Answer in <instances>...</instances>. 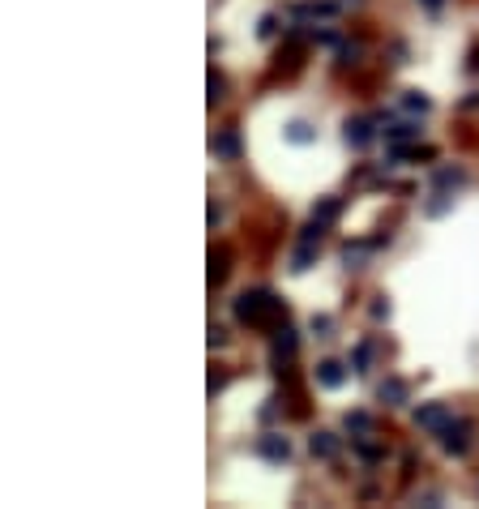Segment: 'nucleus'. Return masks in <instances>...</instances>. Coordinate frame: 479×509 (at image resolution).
I'll use <instances>...</instances> for the list:
<instances>
[{
  "instance_id": "1",
  "label": "nucleus",
  "mask_w": 479,
  "mask_h": 509,
  "mask_svg": "<svg viewBox=\"0 0 479 509\" xmlns=\"http://www.w3.org/2000/svg\"><path fill=\"white\" fill-rule=\"evenodd\" d=\"M232 317L248 329H274L279 321H287V309H283V300L265 291V287H253V291H240L232 300Z\"/></svg>"
},
{
  "instance_id": "2",
  "label": "nucleus",
  "mask_w": 479,
  "mask_h": 509,
  "mask_svg": "<svg viewBox=\"0 0 479 509\" xmlns=\"http://www.w3.org/2000/svg\"><path fill=\"white\" fill-rule=\"evenodd\" d=\"M295 351H299V338H295V329L283 321V325H274V338H270V368L283 377V368L295 360Z\"/></svg>"
},
{
  "instance_id": "3",
  "label": "nucleus",
  "mask_w": 479,
  "mask_h": 509,
  "mask_svg": "<svg viewBox=\"0 0 479 509\" xmlns=\"http://www.w3.org/2000/svg\"><path fill=\"white\" fill-rule=\"evenodd\" d=\"M338 13H342V0H295L287 9V17H295V21H330Z\"/></svg>"
},
{
  "instance_id": "4",
  "label": "nucleus",
  "mask_w": 479,
  "mask_h": 509,
  "mask_svg": "<svg viewBox=\"0 0 479 509\" xmlns=\"http://www.w3.org/2000/svg\"><path fill=\"white\" fill-rule=\"evenodd\" d=\"M471 432H475V428H471L467 420H453V424L441 432V449H445L449 458H467V454H471Z\"/></svg>"
},
{
  "instance_id": "5",
  "label": "nucleus",
  "mask_w": 479,
  "mask_h": 509,
  "mask_svg": "<svg viewBox=\"0 0 479 509\" xmlns=\"http://www.w3.org/2000/svg\"><path fill=\"white\" fill-rule=\"evenodd\" d=\"M449 424H453V411H449L445 402H424L419 411H415V428H424V432H437V437H441V432H445Z\"/></svg>"
},
{
  "instance_id": "6",
  "label": "nucleus",
  "mask_w": 479,
  "mask_h": 509,
  "mask_svg": "<svg viewBox=\"0 0 479 509\" xmlns=\"http://www.w3.org/2000/svg\"><path fill=\"white\" fill-rule=\"evenodd\" d=\"M411 141H419V116L385 120V146H411Z\"/></svg>"
},
{
  "instance_id": "7",
  "label": "nucleus",
  "mask_w": 479,
  "mask_h": 509,
  "mask_svg": "<svg viewBox=\"0 0 479 509\" xmlns=\"http://www.w3.org/2000/svg\"><path fill=\"white\" fill-rule=\"evenodd\" d=\"M257 454L265 458V463H287V458H291V441L283 437V432H261V437H257Z\"/></svg>"
},
{
  "instance_id": "8",
  "label": "nucleus",
  "mask_w": 479,
  "mask_h": 509,
  "mask_svg": "<svg viewBox=\"0 0 479 509\" xmlns=\"http://www.w3.org/2000/svg\"><path fill=\"white\" fill-rule=\"evenodd\" d=\"M342 137H347V146H351V150H368V146H372V137H376V124H372V120H364V116H356V120H347V124H342Z\"/></svg>"
},
{
  "instance_id": "9",
  "label": "nucleus",
  "mask_w": 479,
  "mask_h": 509,
  "mask_svg": "<svg viewBox=\"0 0 479 509\" xmlns=\"http://www.w3.org/2000/svg\"><path fill=\"white\" fill-rule=\"evenodd\" d=\"M411 398V386L402 377H385L381 386H376V402H385V406H402Z\"/></svg>"
},
{
  "instance_id": "10",
  "label": "nucleus",
  "mask_w": 479,
  "mask_h": 509,
  "mask_svg": "<svg viewBox=\"0 0 479 509\" xmlns=\"http://www.w3.org/2000/svg\"><path fill=\"white\" fill-rule=\"evenodd\" d=\"M210 146H214V155H218L223 163H236L240 150H244V146H240V129H218Z\"/></svg>"
},
{
  "instance_id": "11",
  "label": "nucleus",
  "mask_w": 479,
  "mask_h": 509,
  "mask_svg": "<svg viewBox=\"0 0 479 509\" xmlns=\"http://www.w3.org/2000/svg\"><path fill=\"white\" fill-rule=\"evenodd\" d=\"M308 449H313V458H321V463H334L338 449H342V441L334 437V432H313V437H308Z\"/></svg>"
},
{
  "instance_id": "12",
  "label": "nucleus",
  "mask_w": 479,
  "mask_h": 509,
  "mask_svg": "<svg viewBox=\"0 0 479 509\" xmlns=\"http://www.w3.org/2000/svg\"><path fill=\"white\" fill-rule=\"evenodd\" d=\"M347 372H351V368H342L338 360H321V364H317V386H321V390H338L342 381H347Z\"/></svg>"
},
{
  "instance_id": "13",
  "label": "nucleus",
  "mask_w": 479,
  "mask_h": 509,
  "mask_svg": "<svg viewBox=\"0 0 479 509\" xmlns=\"http://www.w3.org/2000/svg\"><path fill=\"white\" fill-rule=\"evenodd\" d=\"M398 107L407 112V116H428V112H433V98H428V94H419V90H402Z\"/></svg>"
},
{
  "instance_id": "14",
  "label": "nucleus",
  "mask_w": 479,
  "mask_h": 509,
  "mask_svg": "<svg viewBox=\"0 0 479 509\" xmlns=\"http://www.w3.org/2000/svg\"><path fill=\"white\" fill-rule=\"evenodd\" d=\"M449 210H453V189H433L424 214H428V218H441V214H449Z\"/></svg>"
},
{
  "instance_id": "15",
  "label": "nucleus",
  "mask_w": 479,
  "mask_h": 509,
  "mask_svg": "<svg viewBox=\"0 0 479 509\" xmlns=\"http://www.w3.org/2000/svg\"><path fill=\"white\" fill-rule=\"evenodd\" d=\"M462 184H467L462 167H437L433 171V189H462Z\"/></svg>"
},
{
  "instance_id": "16",
  "label": "nucleus",
  "mask_w": 479,
  "mask_h": 509,
  "mask_svg": "<svg viewBox=\"0 0 479 509\" xmlns=\"http://www.w3.org/2000/svg\"><path fill=\"white\" fill-rule=\"evenodd\" d=\"M338 214H342V197H321L317 206H313V218H317V223H325V227H330Z\"/></svg>"
},
{
  "instance_id": "17",
  "label": "nucleus",
  "mask_w": 479,
  "mask_h": 509,
  "mask_svg": "<svg viewBox=\"0 0 479 509\" xmlns=\"http://www.w3.org/2000/svg\"><path fill=\"white\" fill-rule=\"evenodd\" d=\"M287 141L291 146H313L317 141V129H313V124H304V120H291L287 124Z\"/></svg>"
},
{
  "instance_id": "18",
  "label": "nucleus",
  "mask_w": 479,
  "mask_h": 509,
  "mask_svg": "<svg viewBox=\"0 0 479 509\" xmlns=\"http://www.w3.org/2000/svg\"><path fill=\"white\" fill-rule=\"evenodd\" d=\"M368 364H372V343L364 338V343H356V347H351V372H356V377H364V372H368Z\"/></svg>"
},
{
  "instance_id": "19",
  "label": "nucleus",
  "mask_w": 479,
  "mask_h": 509,
  "mask_svg": "<svg viewBox=\"0 0 479 509\" xmlns=\"http://www.w3.org/2000/svg\"><path fill=\"white\" fill-rule=\"evenodd\" d=\"M342 428L351 432V437H364V432H372V415L368 411H347L342 415Z\"/></svg>"
},
{
  "instance_id": "20",
  "label": "nucleus",
  "mask_w": 479,
  "mask_h": 509,
  "mask_svg": "<svg viewBox=\"0 0 479 509\" xmlns=\"http://www.w3.org/2000/svg\"><path fill=\"white\" fill-rule=\"evenodd\" d=\"M351 445H356V454L364 458V463H381V458H385V449H381V445H372V441H368V432H364V437H351Z\"/></svg>"
},
{
  "instance_id": "21",
  "label": "nucleus",
  "mask_w": 479,
  "mask_h": 509,
  "mask_svg": "<svg viewBox=\"0 0 479 509\" xmlns=\"http://www.w3.org/2000/svg\"><path fill=\"white\" fill-rule=\"evenodd\" d=\"M313 261H317V244H299V248H295V257H291V270H295V274H304Z\"/></svg>"
},
{
  "instance_id": "22",
  "label": "nucleus",
  "mask_w": 479,
  "mask_h": 509,
  "mask_svg": "<svg viewBox=\"0 0 479 509\" xmlns=\"http://www.w3.org/2000/svg\"><path fill=\"white\" fill-rule=\"evenodd\" d=\"M308 329L317 338H330L334 334V317H325V313H313V321H308Z\"/></svg>"
},
{
  "instance_id": "23",
  "label": "nucleus",
  "mask_w": 479,
  "mask_h": 509,
  "mask_svg": "<svg viewBox=\"0 0 479 509\" xmlns=\"http://www.w3.org/2000/svg\"><path fill=\"white\" fill-rule=\"evenodd\" d=\"M321 236H325V223L308 218V223H304V232H299V244H321Z\"/></svg>"
},
{
  "instance_id": "24",
  "label": "nucleus",
  "mask_w": 479,
  "mask_h": 509,
  "mask_svg": "<svg viewBox=\"0 0 479 509\" xmlns=\"http://www.w3.org/2000/svg\"><path fill=\"white\" fill-rule=\"evenodd\" d=\"M223 278H227V252L218 248V252H214V257H210V283L218 287V283H223Z\"/></svg>"
},
{
  "instance_id": "25",
  "label": "nucleus",
  "mask_w": 479,
  "mask_h": 509,
  "mask_svg": "<svg viewBox=\"0 0 479 509\" xmlns=\"http://www.w3.org/2000/svg\"><path fill=\"white\" fill-rule=\"evenodd\" d=\"M360 52H364L360 43H338V64H356V60H360Z\"/></svg>"
},
{
  "instance_id": "26",
  "label": "nucleus",
  "mask_w": 479,
  "mask_h": 509,
  "mask_svg": "<svg viewBox=\"0 0 479 509\" xmlns=\"http://www.w3.org/2000/svg\"><path fill=\"white\" fill-rule=\"evenodd\" d=\"M257 35H261V39H274V35H279V17H274V13H265V17L257 21Z\"/></svg>"
},
{
  "instance_id": "27",
  "label": "nucleus",
  "mask_w": 479,
  "mask_h": 509,
  "mask_svg": "<svg viewBox=\"0 0 479 509\" xmlns=\"http://www.w3.org/2000/svg\"><path fill=\"white\" fill-rule=\"evenodd\" d=\"M223 90H227L223 73H214V69H210V103H223Z\"/></svg>"
},
{
  "instance_id": "28",
  "label": "nucleus",
  "mask_w": 479,
  "mask_h": 509,
  "mask_svg": "<svg viewBox=\"0 0 479 509\" xmlns=\"http://www.w3.org/2000/svg\"><path fill=\"white\" fill-rule=\"evenodd\" d=\"M368 313H372V321H385V317H390V300H385V295H376Z\"/></svg>"
},
{
  "instance_id": "29",
  "label": "nucleus",
  "mask_w": 479,
  "mask_h": 509,
  "mask_svg": "<svg viewBox=\"0 0 479 509\" xmlns=\"http://www.w3.org/2000/svg\"><path fill=\"white\" fill-rule=\"evenodd\" d=\"M308 39H313V43H321V47H338V31H321V35L313 31Z\"/></svg>"
},
{
  "instance_id": "30",
  "label": "nucleus",
  "mask_w": 479,
  "mask_h": 509,
  "mask_svg": "<svg viewBox=\"0 0 479 509\" xmlns=\"http://www.w3.org/2000/svg\"><path fill=\"white\" fill-rule=\"evenodd\" d=\"M223 343H227V334H223L218 325H210V347H223Z\"/></svg>"
},
{
  "instance_id": "31",
  "label": "nucleus",
  "mask_w": 479,
  "mask_h": 509,
  "mask_svg": "<svg viewBox=\"0 0 479 509\" xmlns=\"http://www.w3.org/2000/svg\"><path fill=\"white\" fill-rule=\"evenodd\" d=\"M223 386H227V377H223V372H214V377H210V394H218Z\"/></svg>"
},
{
  "instance_id": "32",
  "label": "nucleus",
  "mask_w": 479,
  "mask_h": 509,
  "mask_svg": "<svg viewBox=\"0 0 479 509\" xmlns=\"http://www.w3.org/2000/svg\"><path fill=\"white\" fill-rule=\"evenodd\" d=\"M419 5H424V9H428V13H437V9H441V5H445V0H419Z\"/></svg>"
}]
</instances>
